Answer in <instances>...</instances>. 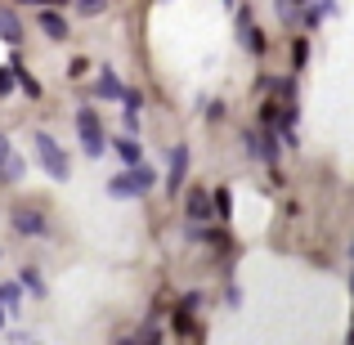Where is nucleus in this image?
I'll list each match as a JSON object with an SVG mask.
<instances>
[{
    "mask_svg": "<svg viewBox=\"0 0 354 345\" xmlns=\"http://www.w3.org/2000/svg\"><path fill=\"white\" fill-rule=\"evenodd\" d=\"M9 153H14V148H9V139H5V135H0V162H5V157H9Z\"/></svg>",
    "mask_w": 354,
    "mask_h": 345,
    "instance_id": "obj_22",
    "label": "nucleus"
},
{
    "mask_svg": "<svg viewBox=\"0 0 354 345\" xmlns=\"http://www.w3.org/2000/svg\"><path fill=\"white\" fill-rule=\"evenodd\" d=\"M323 14H328V9H323V5H314L310 14H305V27H319V23H323Z\"/></svg>",
    "mask_w": 354,
    "mask_h": 345,
    "instance_id": "obj_20",
    "label": "nucleus"
},
{
    "mask_svg": "<svg viewBox=\"0 0 354 345\" xmlns=\"http://www.w3.org/2000/svg\"><path fill=\"white\" fill-rule=\"evenodd\" d=\"M77 135H81V148H86V157H104L108 139H104V121H99L95 108H77Z\"/></svg>",
    "mask_w": 354,
    "mask_h": 345,
    "instance_id": "obj_3",
    "label": "nucleus"
},
{
    "mask_svg": "<svg viewBox=\"0 0 354 345\" xmlns=\"http://www.w3.org/2000/svg\"><path fill=\"white\" fill-rule=\"evenodd\" d=\"M117 157H121V162H126V166H139V162H144V148H139V139H117Z\"/></svg>",
    "mask_w": 354,
    "mask_h": 345,
    "instance_id": "obj_11",
    "label": "nucleus"
},
{
    "mask_svg": "<svg viewBox=\"0 0 354 345\" xmlns=\"http://www.w3.org/2000/svg\"><path fill=\"white\" fill-rule=\"evenodd\" d=\"M350 256H354V247H350Z\"/></svg>",
    "mask_w": 354,
    "mask_h": 345,
    "instance_id": "obj_27",
    "label": "nucleus"
},
{
    "mask_svg": "<svg viewBox=\"0 0 354 345\" xmlns=\"http://www.w3.org/2000/svg\"><path fill=\"white\" fill-rule=\"evenodd\" d=\"M95 95H99V99H121V95H126V86L117 81V72H113V68H104V72H99Z\"/></svg>",
    "mask_w": 354,
    "mask_h": 345,
    "instance_id": "obj_10",
    "label": "nucleus"
},
{
    "mask_svg": "<svg viewBox=\"0 0 354 345\" xmlns=\"http://www.w3.org/2000/svg\"><path fill=\"white\" fill-rule=\"evenodd\" d=\"M0 305H5L9 314H18V287L14 283H0Z\"/></svg>",
    "mask_w": 354,
    "mask_h": 345,
    "instance_id": "obj_16",
    "label": "nucleus"
},
{
    "mask_svg": "<svg viewBox=\"0 0 354 345\" xmlns=\"http://www.w3.org/2000/svg\"><path fill=\"white\" fill-rule=\"evenodd\" d=\"M18 278H23V287H27L32 296H45V278H41V269H23Z\"/></svg>",
    "mask_w": 354,
    "mask_h": 345,
    "instance_id": "obj_14",
    "label": "nucleus"
},
{
    "mask_svg": "<svg viewBox=\"0 0 354 345\" xmlns=\"http://www.w3.org/2000/svg\"><path fill=\"white\" fill-rule=\"evenodd\" d=\"M0 41L23 45V23H18V14H14L9 5H0Z\"/></svg>",
    "mask_w": 354,
    "mask_h": 345,
    "instance_id": "obj_9",
    "label": "nucleus"
},
{
    "mask_svg": "<svg viewBox=\"0 0 354 345\" xmlns=\"http://www.w3.org/2000/svg\"><path fill=\"white\" fill-rule=\"evenodd\" d=\"M225 5H234V0H225Z\"/></svg>",
    "mask_w": 354,
    "mask_h": 345,
    "instance_id": "obj_26",
    "label": "nucleus"
},
{
    "mask_svg": "<svg viewBox=\"0 0 354 345\" xmlns=\"http://www.w3.org/2000/svg\"><path fill=\"white\" fill-rule=\"evenodd\" d=\"M32 144H36V157H41L45 175H50V180H68V175H72V162H68V153L59 148V139H54L50 130H36Z\"/></svg>",
    "mask_w": 354,
    "mask_h": 345,
    "instance_id": "obj_1",
    "label": "nucleus"
},
{
    "mask_svg": "<svg viewBox=\"0 0 354 345\" xmlns=\"http://www.w3.org/2000/svg\"><path fill=\"white\" fill-rule=\"evenodd\" d=\"M108 5H113V0H77L81 14H99V9H108Z\"/></svg>",
    "mask_w": 354,
    "mask_h": 345,
    "instance_id": "obj_18",
    "label": "nucleus"
},
{
    "mask_svg": "<svg viewBox=\"0 0 354 345\" xmlns=\"http://www.w3.org/2000/svg\"><path fill=\"white\" fill-rule=\"evenodd\" d=\"M9 225H14V233H23V238H45L50 220H45V211H41V207H14Z\"/></svg>",
    "mask_w": 354,
    "mask_h": 345,
    "instance_id": "obj_4",
    "label": "nucleus"
},
{
    "mask_svg": "<svg viewBox=\"0 0 354 345\" xmlns=\"http://www.w3.org/2000/svg\"><path fill=\"white\" fill-rule=\"evenodd\" d=\"M184 175H189V148L175 144V148H171V171H166V189L180 193V189H184Z\"/></svg>",
    "mask_w": 354,
    "mask_h": 345,
    "instance_id": "obj_7",
    "label": "nucleus"
},
{
    "mask_svg": "<svg viewBox=\"0 0 354 345\" xmlns=\"http://www.w3.org/2000/svg\"><path fill=\"white\" fill-rule=\"evenodd\" d=\"M350 287H354V274H350Z\"/></svg>",
    "mask_w": 354,
    "mask_h": 345,
    "instance_id": "obj_25",
    "label": "nucleus"
},
{
    "mask_svg": "<svg viewBox=\"0 0 354 345\" xmlns=\"http://www.w3.org/2000/svg\"><path fill=\"white\" fill-rule=\"evenodd\" d=\"M23 5H63V0H23Z\"/></svg>",
    "mask_w": 354,
    "mask_h": 345,
    "instance_id": "obj_23",
    "label": "nucleus"
},
{
    "mask_svg": "<svg viewBox=\"0 0 354 345\" xmlns=\"http://www.w3.org/2000/svg\"><path fill=\"white\" fill-rule=\"evenodd\" d=\"M211 202H216V216L229 220V211H234V193H229V189H216V193H211Z\"/></svg>",
    "mask_w": 354,
    "mask_h": 345,
    "instance_id": "obj_13",
    "label": "nucleus"
},
{
    "mask_svg": "<svg viewBox=\"0 0 354 345\" xmlns=\"http://www.w3.org/2000/svg\"><path fill=\"white\" fill-rule=\"evenodd\" d=\"M23 171H27V166H23V157H18V153H9L5 162H0V180H5V184H18V180H23Z\"/></svg>",
    "mask_w": 354,
    "mask_h": 345,
    "instance_id": "obj_12",
    "label": "nucleus"
},
{
    "mask_svg": "<svg viewBox=\"0 0 354 345\" xmlns=\"http://www.w3.org/2000/svg\"><path fill=\"white\" fill-rule=\"evenodd\" d=\"M305 63H310V45L296 41V45H292V68H305Z\"/></svg>",
    "mask_w": 354,
    "mask_h": 345,
    "instance_id": "obj_17",
    "label": "nucleus"
},
{
    "mask_svg": "<svg viewBox=\"0 0 354 345\" xmlns=\"http://www.w3.org/2000/svg\"><path fill=\"white\" fill-rule=\"evenodd\" d=\"M153 184H157V171L139 162V166H130L126 175H113V180H108V193H113V198H144Z\"/></svg>",
    "mask_w": 354,
    "mask_h": 345,
    "instance_id": "obj_2",
    "label": "nucleus"
},
{
    "mask_svg": "<svg viewBox=\"0 0 354 345\" xmlns=\"http://www.w3.org/2000/svg\"><path fill=\"white\" fill-rule=\"evenodd\" d=\"M5 319H9V310H5V305H0V328H5Z\"/></svg>",
    "mask_w": 354,
    "mask_h": 345,
    "instance_id": "obj_24",
    "label": "nucleus"
},
{
    "mask_svg": "<svg viewBox=\"0 0 354 345\" xmlns=\"http://www.w3.org/2000/svg\"><path fill=\"white\" fill-rule=\"evenodd\" d=\"M18 90V72L14 68H0V99H9Z\"/></svg>",
    "mask_w": 354,
    "mask_h": 345,
    "instance_id": "obj_15",
    "label": "nucleus"
},
{
    "mask_svg": "<svg viewBox=\"0 0 354 345\" xmlns=\"http://www.w3.org/2000/svg\"><path fill=\"white\" fill-rule=\"evenodd\" d=\"M86 72H90V59H72L68 63V77H86Z\"/></svg>",
    "mask_w": 354,
    "mask_h": 345,
    "instance_id": "obj_19",
    "label": "nucleus"
},
{
    "mask_svg": "<svg viewBox=\"0 0 354 345\" xmlns=\"http://www.w3.org/2000/svg\"><path fill=\"white\" fill-rule=\"evenodd\" d=\"M36 23H41V32L50 36V41H68V18L59 14V9H50V5H41V18H36Z\"/></svg>",
    "mask_w": 354,
    "mask_h": 345,
    "instance_id": "obj_8",
    "label": "nucleus"
},
{
    "mask_svg": "<svg viewBox=\"0 0 354 345\" xmlns=\"http://www.w3.org/2000/svg\"><path fill=\"white\" fill-rule=\"evenodd\" d=\"M184 211H189L193 225H202V220L216 216V202H211V193H207V189H189V198H184Z\"/></svg>",
    "mask_w": 354,
    "mask_h": 345,
    "instance_id": "obj_6",
    "label": "nucleus"
},
{
    "mask_svg": "<svg viewBox=\"0 0 354 345\" xmlns=\"http://www.w3.org/2000/svg\"><path fill=\"white\" fill-rule=\"evenodd\" d=\"M238 41L247 45V50L256 54V59L265 54V36H260V27H256V18H251V9H247V5L238 9Z\"/></svg>",
    "mask_w": 354,
    "mask_h": 345,
    "instance_id": "obj_5",
    "label": "nucleus"
},
{
    "mask_svg": "<svg viewBox=\"0 0 354 345\" xmlns=\"http://www.w3.org/2000/svg\"><path fill=\"white\" fill-rule=\"evenodd\" d=\"M202 113H207L211 121H220V117H225V108H220V104H202Z\"/></svg>",
    "mask_w": 354,
    "mask_h": 345,
    "instance_id": "obj_21",
    "label": "nucleus"
}]
</instances>
